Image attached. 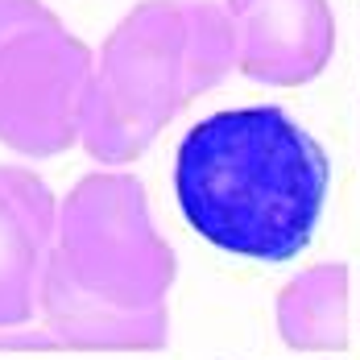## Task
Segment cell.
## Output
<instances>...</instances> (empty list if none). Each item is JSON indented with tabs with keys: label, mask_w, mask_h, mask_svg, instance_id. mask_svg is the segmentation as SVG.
<instances>
[{
	"label": "cell",
	"mask_w": 360,
	"mask_h": 360,
	"mask_svg": "<svg viewBox=\"0 0 360 360\" xmlns=\"http://www.w3.org/2000/svg\"><path fill=\"white\" fill-rule=\"evenodd\" d=\"M331 162L286 108L212 112L174 153V199L186 224L224 252L286 265L315 240Z\"/></svg>",
	"instance_id": "6da1fadb"
}]
</instances>
